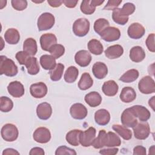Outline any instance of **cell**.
Masks as SVG:
<instances>
[{"label": "cell", "instance_id": "obj_1", "mask_svg": "<svg viewBox=\"0 0 155 155\" xmlns=\"http://www.w3.org/2000/svg\"><path fill=\"white\" fill-rule=\"evenodd\" d=\"M0 73L7 76L13 77L18 74V67L14 61L5 56H0Z\"/></svg>", "mask_w": 155, "mask_h": 155}, {"label": "cell", "instance_id": "obj_2", "mask_svg": "<svg viewBox=\"0 0 155 155\" xmlns=\"http://www.w3.org/2000/svg\"><path fill=\"white\" fill-rule=\"evenodd\" d=\"M89 30L90 22L86 18H79L73 24V31L77 36H85L88 33Z\"/></svg>", "mask_w": 155, "mask_h": 155}, {"label": "cell", "instance_id": "obj_3", "mask_svg": "<svg viewBox=\"0 0 155 155\" xmlns=\"http://www.w3.org/2000/svg\"><path fill=\"white\" fill-rule=\"evenodd\" d=\"M55 22L53 15L50 13L45 12L41 14L38 18L37 25L39 31L47 30L51 28Z\"/></svg>", "mask_w": 155, "mask_h": 155}, {"label": "cell", "instance_id": "obj_4", "mask_svg": "<svg viewBox=\"0 0 155 155\" xmlns=\"http://www.w3.org/2000/svg\"><path fill=\"white\" fill-rule=\"evenodd\" d=\"M1 134L2 139L7 142H13L17 139L19 131L14 124H5L1 128Z\"/></svg>", "mask_w": 155, "mask_h": 155}, {"label": "cell", "instance_id": "obj_5", "mask_svg": "<svg viewBox=\"0 0 155 155\" xmlns=\"http://www.w3.org/2000/svg\"><path fill=\"white\" fill-rule=\"evenodd\" d=\"M139 90L143 94H151L155 92V83L154 79L150 76L143 77L138 84Z\"/></svg>", "mask_w": 155, "mask_h": 155}, {"label": "cell", "instance_id": "obj_6", "mask_svg": "<svg viewBox=\"0 0 155 155\" xmlns=\"http://www.w3.org/2000/svg\"><path fill=\"white\" fill-rule=\"evenodd\" d=\"M96 131L94 127H89L87 130L81 131L79 136V142L82 146L88 147L92 145L96 137Z\"/></svg>", "mask_w": 155, "mask_h": 155}, {"label": "cell", "instance_id": "obj_7", "mask_svg": "<svg viewBox=\"0 0 155 155\" xmlns=\"http://www.w3.org/2000/svg\"><path fill=\"white\" fill-rule=\"evenodd\" d=\"M134 136L135 138L139 140L146 139L150 133V128L147 122H142L137 124L133 127Z\"/></svg>", "mask_w": 155, "mask_h": 155}, {"label": "cell", "instance_id": "obj_8", "mask_svg": "<svg viewBox=\"0 0 155 155\" xmlns=\"http://www.w3.org/2000/svg\"><path fill=\"white\" fill-rule=\"evenodd\" d=\"M121 122L126 127H134L137 124V117L131 108H126L121 114Z\"/></svg>", "mask_w": 155, "mask_h": 155}, {"label": "cell", "instance_id": "obj_9", "mask_svg": "<svg viewBox=\"0 0 155 155\" xmlns=\"http://www.w3.org/2000/svg\"><path fill=\"white\" fill-rule=\"evenodd\" d=\"M101 38L105 41L113 42L118 40L120 37V30L114 27H108L100 35Z\"/></svg>", "mask_w": 155, "mask_h": 155}, {"label": "cell", "instance_id": "obj_10", "mask_svg": "<svg viewBox=\"0 0 155 155\" xmlns=\"http://www.w3.org/2000/svg\"><path fill=\"white\" fill-rule=\"evenodd\" d=\"M34 140L40 143H45L50 141L51 133L50 130L45 127H39L33 133Z\"/></svg>", "mask_w": 155, "mask_h": 155}, {"label": "cell", "instance_id": "obj_11", "mask_svg": "<svg viewBox=\"0 0 155 155\" xmlns=\"http://www.w3.org/2000/svg\"><path fill=\"white\" fill-rule=\"evenodd\" d=\"M71 117L75 119L82 120L86 117L88 114L87 108L81 103H75L71 105L70 109Z\"/></svg>", "mask_w": 155, "mask_h": 155}, {"label": "cell", "instance_id": "obj_12", "mask_svg": "<svg viewBox=\"0 0 155 155\" xmlns=\"http://www.w3.org/2000/svg\"><path fill=\"white\" fill-rule=\"evenodd\" d=\"M145 29L144 27L138 22L131 24L128 28L127 33L130 38L134 39L141 38L145 34Z\"/></svg>", "mask_w": 155, "mask_h": 155}, {"label": "cell", "instance_id": "obj_13", "mask_svg": "<svg viewBox=\"0 0 155 155\" xmlns=\"http://www.w3.org/2000/svg\"><path fill=\"white\" fill-rule=\"evenodd\" d=\"M47 85L42 82L33 84L30 87V94L35 98H42L47 94Z\"/></svg>", "mask_w": 155, "mask_h": 155}, {"label": "cell", "instance_id": "obj_14", "mask_svg": "<svg viewBox=\"0 0 155 155\" xmlns=\"http://www.w3.org/2000/svg\"><path fill=\"white\" fill-rule=\"evenodd\" d=\"M7 90L12 96L16 98L22 96L25 93L24 85L17 81L10 82L7 86Z\"/></svg>", "mask_w": 155, "mask_h": 155}, {"label": "cell", "instance_id": "obj_15", "mask_svg": "<svg viewBox=\"0 0 155 155\" xmlns=\"http://www.w3.org/2000/svg\"><path fill=\"white\" fill-rule=\"evenodd\" d=\"M39 41L42 49L48 51L50 47L56 44L57 38L53 33H45L41 36Z\"/></svg>", "mask_w": 155, "mask_h": 155}, {"label": "cell", "instance_id": "obj_16", "mask_svg": "<svg viewBox=\"0 0 155 155\" xmlns=\"http://www.w3.org/2000/svg\"><path fill=\"white\" fill-rule=\"evenodd\" d=\"M74 61L76 63L82 67H85L88 66L91 61V56L90 53L85 50L78 51L74 56Z\"/></svg>", "mask_w": 155, "mask_h": 155}, {"label": "cell", "instance_id": "obj_17", "mask_svg": "<svg viewBox=\"0 0 155 155\" xmlns=\"http://www.w3.org/2000/svg\"><path fill=\"white\" fill-rule=\"evenodd\" d=\"M36 114L41 120L48 119L52 114L51 105L47 102H42L39 104L36 108Z\"/></svg>", "mask_w": 155, "mask_h": 155}, {"label": "cell", "instance_id": "obj_18", "mask_svg": "<svg viewBox=\"0 0 155 155\" xmlns=\"http://www.w3.org/2000/svg\"><path fill=\"white\" fill-rule=\"evenodd\" d=\"M134 113L136 117H137L139 120L142 122L147 121L151 116V113L150 111L142 105H136L130 107Z\"/></svg>", "mask_w": 155, "mask_h": 155}, {"label": "cell", "instance_id": "obj_19", "mask_svg": "<svg viewBox=\"0 0 155 155\" xmlns=\"http://www.w3.org/2000/svg\"><path fill=\"white\" fill-rule=\"evenodd\" d=\"M107 58L110 59H117L120 57L124 53L123 47L119 44H115L108 47L104 51Z\"/></svg>", "mask_w": 155, "mask_h": 155}, {"label": "cell", "instance_id": "obj_20", "mask_svg": "<svg viewBox=\"0 0 155 155\" xmlns=\"http://www.w3.org/2000/svg\"><path fill=\"white\" fill-rule=\"evenodd\" d=\"M94 120L99 125H106L110 120V114L108 110L105 109L98 110L94 113Z\"/></svg>", "mask_w": 155, "mask_h": 155}, {"label": "cell", "instance_id": "obj_21", "mask_svg": "<svg viewBox=\"0 0 155 155\" xmlns=\"http://www.w3.org/2000/svg\"><path fill=\"white\" fill-rule=\"evenodd\" d=\"M93 75L98 79H104L108 73L107 65L102 62H97L94 64L92 67Z\"/></svg>", "mask_w": 155, "mask_h": 155}, {"label": "cell", "instance_id": "obj_22", "mask_svg": "<svg viewBox=\"0 0 155 155\" xmlns=\"http://www.w3.org/2000/svg\"><path fill=\"white\" fill-rule=\"evenodd\" d=\"M119 90L117 84L113 80H109L104 83L102 87V92L108 96H115Z\"/></svg>", "mask_w": 155, "mask_h": 155}, {"label": "cell", "instance_id": "obj_23", "mask_svg": "<svg viewBox=\"0 0 155 155\" xmlns=\"http://www.w3.org/2000/svg\"><path fill=\"white\" fill-rule=\"evenodd\" d=\"M136 97V93L134 88L130 87H124L120 93V100L125 103L133 102Z\"/></svg>", "mask_w": 155, "mask_h": 155}, {"label": "cell", "instance_id": "obj_24", "mask_svg": "<svg viewBox=\"0 0 155 155\" xmlns=\"http://www.w3.org/2000/svg\"><path fill=\"white\" fill-rule=\"evenodd\" d=\"M23 51L30 56L35 55L38 51V46L36 40L32 38L26 39L23 43Z\"/></svg>", "mask_w": 155, "mask_h": 155}, {"label": "cell", "instance_id": "obj_25", "mask_svg": "<svg viewBox=\"0 0 155 155\" xmlns=\"http://www.w3.org/2000/svg\"><path fill=\"white\" fill-rule=\"evenodd\" d=\"M85 102L91 107L99 106L102 102V97L97 91H91L85 96Z\"/></svg>", "mask_w": 155, "mask_h": 155}, {"label": "cell", "instance_id": "obj_26", "mask_svg": "<svg viewBox=\"0 0 155 155\" xmlns=\"http://www.w3.org/2000/svg\"><path fill=\"white\" fill-rule=\"evenodd\" d=\"M130 58L134 62H140L145 58L144 50L140 46H134L130 51Z\"/></svg>", "mask_w": 155, "mask_h": 155}, {"label": "cell", "instance_id": "obj_27", "mask_svg": "<svg viewBox=\"0 0 155 155\" xmlns=\"http://www.w3.org/2000/svg\"><path fill=\"white\" fill-rule=\"evenodd\" d=\"M4 39L9 44H16L19 41L20 35L18 30L14 28H10L5 32Z\"/></svg>", "mask_w": 155, "mask_h": 155}, {"label": "cell", "instance_id": "obj_28", "mask_svg": "<svg viewBox=\"0 0 155 155\" xmlns=\"http://www.w3.org/2000/svg\"><path fill=\"white\" fill-rule=\"evenodd\" d=\"M40 64L44 69L50 71L56 66V59L51 55L44 54L40 58Z\"/></svg>", "mask_w": 155, "mask_h": 155}, {"label": "cell", "instance_id": "obj_29", "mask_svg": "<svg viewBox=\"0 0 155 155\" xmlns=\"http://www.w3.org/2000/svg\"><path fill=\"white\" fill-rule=\"evenodd\" d=\"M25 66L27 69L28 73L31 75L37 74L40 70V67L36 58L30 56L27 61Z\"/></svg>", "mask_w": 155, "mask_h": 155}, {"label": "cell", "instance_id": "obj_30", "mask_svg": "<svg viewBox=\"0 0 155 155\" xmlns=\"http://www.w3.org/2000/svg\"><path fill=\"white\" fill-rule=\"evenodd\" d=\"M88 49L93 54L100 55L104 51V47L101 42L96 39H91L87 44Z\"/></svg>", "mask_w": 155, "mask_h": 155}, {"label": "cell", "instance_id": "obj_31", "mask_svg": "<svg viewBox=\"0 0 155 155\" xmlns=\"http://www.w3.org/2000/svg\"><path fill=\"white\" fill-rule=\"evenodd\" d=\"M81 130L75 129L70 131L66 134L65 139L67 142L71 145L76 147L80 143L79 142V136Z\"/></svg>", "mask_w": 155, "mask_h": 155}, {"label": "cell", "instance_id": "obj_32", "mask_svg": "<svg viewBox=\"0 0 155 155\" xmlns=\"http://www.w3.org/2000/svg\"><path fill=\"white\" fill-rule=\"evenodd\" d=\"M93 84V80L88 73H84L78 82V87L81 90H86L90 88Z\"/></svg>", "mask_w": 155, "mask_h": 155}, {"label": "cell", "instance_id": "obj_33", "mask_svg": "<svg viewBox=\"0 0 155 155\" xmlns=\"http://www.w3.org/2000/svg\"><path fill=\"white\" fill-rule=\"evenodd\" d=\"M121 144V140L120 137L114 133L109 131L107 133L105 145L107 147H119Z\"/></svg>", "mask_w": 155, "mask_h": 155}, {"label": "cell", "instance_id": "obj_34", "mask_svg": "<svg viewBox=\"0 0 155 155\" xmlns=\"http://www.w3.org/2000/svg\"><path fill=\"white\" fill-rule=\"evenodd\" d=\"M79 75V70L74 66L69 67L65 72L64 78L66 82L73 83L76 81Z\"/></svg>", "mask_w": 155, "mask_h": 155}, {"label": "cell", "instance_id": "obj_35", "mask_svg": "<svg viewBox=\"0 0 155 155\" xmlns=\"http://www.w3.org/2000/svg\"><path fill=\"white\" fill-rule=\"evenodd\" d=\"M112 128L125 140H130L132 137L131 130L124 125L114 124L113 125Z\"/></svg>", "mask_w": 155, "mask_h": 155}, {"label": "cell", "instance_id": "obj_36", "mask_svg": "<svg viewBox=\"0 0 155 155\" xmlns=\"http://www.w3.org/2000/svg\"><path fill=\"white\" fill-rule=\"evenodd\" d=\"M64 70V65L61 63H58L56 66L49 71L50 77L53 81H59L63 74Z\"/></svg>", "mask_w": 155, "mask_h": 155}, {"label": "cell", "instance_id": "obj_37", "mask_svg": "<svg viewBox=\"0 0 155 155\" xmlns=\"http://www.w3.org/2000/svg\"><path fill=\"white\" fill-rule=\"evenodd\" d=\"M139 75V73L138 70L136 69H130L122 74L119 78V80L125 83L133 82L138 78Z\"/></svg>", "mask_w": 155, "mask_h": 155}, {"label": "cell", "instance_id": "obj_38", "mask_svg": "<svg viewBox=\"0 0 155 155\" xmlns=\"http://www.w3.org/2000/svg\"><path fill=\"white\" fill-rule=\"evenodd\" d=\"M112 19L114 22L119 25H124L128 21V16L123 15L120 11V8H116L113 10L112 13Z\"/></svg>", "mask_w": 155, "mask_h": 155}, {"label": "cell", "instance_id": "obj_39", "mask_svg": "<svg viewBox=\"0 0 155 155\" xmlns=\"http://www.w3.org/2000/svg\"><path fill=\"white\" fill-rule=\"evenodd\" d=\"M107 133L104 130H101L99 132L97 137H95L93 143L92 144L93 147L96 149L101 148L105 145Z\"/></svg>", "mask_w": 155, "mask_h": 155}, {"label": "cell", "instance_id": "obj_40", "mask_svg": "<svg viewBox=\"0 0 155 155\" xmlns=\"http://www.w3.org/2000/svg\"><path fill=\"white\" fill-rule=\"evenodd\" d=\"M109 26L110 23L108 20L104 18H99L94 22L93 27L94 31L100 35L101 33Z\"/></svg>", "mask_w": 155, "mask_h": 155}, {"label": "cell", "instance_id": "obj_41", "mask_svg": "<svg viewBox=\"0 0 155 155\" xmlns=\"http://www.w3.org/2000/svg\"><path fill=\"white\" fill-rule=\"evenodd\" d=\"M0 110L2 112H8L13 107V102L7 96H1L0 99Z\"/></svg>", "mask_w": 155, "mask_h": 155}, {"label": "cell", "instance_id": "obj_42", "mask_svg": "<svg viewBox=\"0 0 155 155\" xmlns=\"http://www.w3.org/2000/svg\"><path fill=\"white\" fill-rule=\"evenodd\" d=\"M48 51L55 59H58L64 54L65 48L61 44H56L50 47Z\"/></svg>", "mask_w": 155, "mask_h": 155}, {"label": "cell", "instance_id": "obj_43", "mask_svg": "<svg viewBox=\"0 0 155 155\" xmlns=\"http://www.w3.org/2000/svg\"><path fill=\"white\" fill-rule=\"evenodd\" d=\"M80 8L81 12L85 15H91L96 10V7L91 5V0L82 1L80 6Z\"/></svg>", "mask_w": 155, "mask_h": 155}, {"label": "cell", "instance_id": "obj_44", "mask_svg": "<svg viewBox=\"0 0 155 155\" xmlns=\"http://www.w3.org/2000/svg\"><path fill=\"white\" fill-rule=\"evenodd\" d=\"M136 9V7L134 4L131 2H127L124 4L122 8H120V11L123 15L128 16L129 15L133 14Z\"/></svg>", "mask_w": 155, "mask_h": 155}, {"label": "cell", "instance_id": "obj_45", "mask_svg": "<svg viewBox=\"0 0 155 155\" xmlns=\"http://www.w3.org/2000/svg\"><path fill=\"white\" fill-rule=\"evenodd\" d=\"M13 8L18 11H22L27 7V1L26 0H12L11 1Z\"/></svg>", "mask_w": 155, "mask_h": 155}, {"label": "cell", "instance_id": "obj_46", "mask_svg": "<svg viewBox=\"0 0 155 155\" xmlns=\"http://www.w3.org/2000/svg\"><path fill=\"white\" fill-rule=\"evenodd\" d=\"M55 154L56 155H62V154L76 155V152L74 151V150L63 145V146L59 147L56 149L55 151Z\"/></svg>", "mask_w": 155, "mask_h": 155}, {"label": "cell", "instance_id": "obj_47", "mask_svg": "<svg viewBox=\"0 0 155 155\" xmlns=\"http://www.w3.org/2000/svg\"><path fill=\"white\" fill-rule=\"evenodd\" d=\"M17 61L19 62V63L21 65H25V63L28 59L29 58L30 56L27 54L24 51H18L15 56Z\"/></svg>", "mask_w": 155, "mask_h": 155}, {"label": "cell", "instance_id": "obj_48", "mask_svg": "<svg viewBox=\"0 0 155 155\" xmlns=\"http://www.w3.org/2000/svg\"><path fill=\"white\" fill-rule=\"evenodd\" d=\"M146 45L147 48L151 52L154 53L155 51V47H154V34L151 33L147 37L146 41H145Z\"/></svg>", "mask_w": 155, "mask_h": 155}, {"label": "cell", "instance_id": "obj_49", "mask_svg": "<svg viewBox=\"0 0 155 155\" xmlns=\"http://www.w3.org/2000/svg\"><path fill=\"white\" fill-rule=\"evenodd\" d=\"M122 2V0H110L108 1L107 4L104 7V10H114L119 7Z\"/></svg>", "mask_w": 155, "mask_h": 155}, {"label": "cell", "instance_id": "obj_50", "mask_svg": "<svg viewBox=\"0 0 155 155\" xmlns=\"http://www.w3.org/2000/svg\"><path fill=\"white\" fill-rule=\"evenodd\" d=\"M119 149L117 148H108L102 149L99 151V153L102 155H114L118 153Z\"/></svg>", "mask_w": 155, "mask_h": 155}, {"label": "cell", "instance_id": "obj_51", "mask_svg": "<svg viewBox=\"0 0 155 155\" xmlns=\"http://www.w3.org/2000/svg\"><path fill=\"white\" fill-rule=\"evenodd\" d=\"M134 155H145L146 153V148L141 145H137L133 149V153Z\"/></svg>", "mask_w": 155, "mask_h": 155}, {"label": "cell", "instance_id": "obj_52", "mask_svg": "<svg viewBox=\"0 0 155 155\" xmlns=\"http://www.w3.org/2000/svg\"><path fill=\"white\" fill-rule=\"evenodd\" d=\"M44 150L40 147H34L29 152V154L30 155H44Z\"/></svg>", "mask_w": 155, "mask_h": 155}, {"label": "cell", "instance_id": "obj_53", "mask_svg": "<svg viewBox=\"0 0 155 155\" xmlns=\"http://www.w3.org/2000/svg\"><path fill=\"white\" fill-rule=\"evenodd\" d=\"M63 4L68 8H74L76 6L78 0H63Z\"/></svg>", "mask_w": 155, "mask_h": 155}, {"label": "cell", "instance_id": "obj_54", "mask_svg": "<svg viewBox=\"0 0 155 155\" xmlns=\"http://www.w3.org/2000/svg\"><path fill=\"white\" fill-rule=\"evenodd\" d=\"M47 2L52 7H58L63 3L62 1L60 0H48Z\"/></svg>", "mask_w": 155, "mask_h": 155}, {"label": "cell", "instance_id": "obj_55", "mask_svg": "<svg viewBox=\"0 0 155 155\" xmlns=\"http://www.w3.org/2000/svg\"><path fill=\"white\" fill-rule=\"evenodd\" d=\"M9 154H19V153L13 148H6L2 152V155H9Z\"/></svg>", "mask_w": 155, "mask_h": 155}, {"label": "cell", "instance_id": "obj_56", "mask_svg": "<svg viewBox=\"0 0 155 155\" xmlns=\"http://www.w3.org/2000/svg\"><path fill=\"white\" fill-rule=\"evenodd\" d=\"M104 2V1H101V0H91V5H93L95 7L96 6L101 5Z\"/></svg>", "mask_w": 155, "mask_h": 155}, {"label": "cell", "instance_id": "obj_57", "mask_svg": "<svg viewBox=\"0 0 155 155\" xmlns=\"http://www.w3.org/2000/svg\"><path fill=\"white\" fill-rule=\"evenodd\" d=\"M154 96H153L152 98L149 100V102H148L150 106L153 108V110H154Z\"/></svg>", "mask_w": 155, "mask_h": 155}, {"label": "cell", "instance_id": "obj_58", "mask_svg": "<svg viewBox=\"0 0 155 155\" xmlns=\"http://www.w3.org/2000/svg\"><path fill=\"white\" fill-rule=\"evenodd\" d=\"M44 0H42V1H32V2H35V3H41V2H44Z\"/></svg>", "mask_w": 155, "mask_h": 155}]
</instances>
